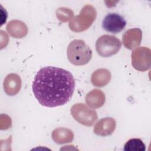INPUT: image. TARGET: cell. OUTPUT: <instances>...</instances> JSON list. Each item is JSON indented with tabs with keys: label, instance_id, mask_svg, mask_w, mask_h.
<instances>
[{
	"label": "cell",
	"instance_id": "obj_1",
	"mask_svg": "<svg viewBox=\"0 0 151 151\" xmlns=\"http://www.w3.org/2000/svg\"><path fill=\"white\" fill-rule=\"evenodd\" d=\"M75 88L72 74L61 68L48 66L35 75L32 86L33 93L43 106L54 107L70 101Z\"/></svg>",
	"mask_w": 151,
	"mask_h": 151
},
{
	"label": "cell",
	"instance_id": "obj_2",
	"mask_svg": "<svg viewBox=\"0 0 151 151\" xmlns=\"http://www.w3.org/2000/svg\"><path fill=\"white\" fill-rule=\"evenodd\" d=\"M67 58L74 65L87 64L91 59L92 51L81 40H74L70 42L67 50Z\"/></svg>",
	"mask_w": 151,
	"mask_h": 151
},
{
	"label": "cell",
	"instance_id": "obj_3",
	"mask_svg": "<svg viewBox=\"0 0 151 151\" xmlns=\"http://www.w3.org/2000/svg\"><path fill=\"white\" fill-rule=\"evenodd\" d=\"M96 17L95 8L90 5H86L83 6L78 15L71 19L68 24L69 28L74 32L85 31L91 25Z\"/></svg>",
	"mask_w": 151,
	"mask_h": 151
},
{
	"label": "cell",
	"instance_id": "obj_4",
	"mask_svg": "<svg viewBox=\"0 0 151 151\" xmlns=\"http://www.w3.org/2000/svg\"><path fill=\"white\" fill-rule=\"evenodd\" d=\"M122 47L120 40L115 36L103 35L96 41V50L99 55L109 57L118 52Z\"/></svg>",
	"mask_w": 151,
	"mask_h": 151
},
{
	"label": "cell",
	"instance_id": "obj_5",
	"mask_svg": "<svg viewBox=\"0 0 151 151\" xmlns=\"http://www.w3.org/2000/svg\"><path fill=\"white\" fill-rule=\"evenodd\" d=\"M73 118L79 123L86 126H91L97 119V112L83 103L74 104L71 109Z\"/></svg>",
	"mask_w": 151,
	"mask_h": 151
},
{
	"label": "cell",
	"instance_id": "obj_6",
	"mask_svg": "<svg viewBox=\"0 0 151 151\" xmlns=\"http://www.w3.org/2000/svg\"><path fill=\"white\" fill-rule=\"evenodd\" d=\"M132 65L133 68L140 71H145L150 67V50L145 47H138L132 54Z\"/></svg>",
	"mask_w": 151,
	"mask_h": 151
},
{
	"label": "cell",
	"instance_id": "obj_7",
	"mask_svg": "<svg viewBox=\"0 0 151 151\" xmlns=\"http://www.w3.org/2000/svg\"><path fill=\"white\" fill-rule=\"evenodd\" d=\"M126 25L124 18L117 13H109L102 21V27L107 32L117 34L124 29Z\"/></svg>",
	"mask_w": 151,
	"mask_h": 151
},
{
	"label": "cell",
	"instance_id": "obj_8",
	"mask_svg": "<svg viewBox=\"0 0 151 151\" xmlns=\"http://www.w3.org/2000/svg\"><path fill=\"white\" fill-rule=\"evenodd\" d=\"M142 38V32L140 29L134 28L127 30L122 36V42L124 46L132 50L140 44Z\"/></svg>",
	"mask_w": 151,
	"mask_h": 151
},
{
	"label": "cell",
	"instance_id": "obj_9",
	"mask_svg": "<svg viewBox=\"0 0 151 151\" xmlns=\"http://www.w3.org/2000/svg\"><path fill=\"white\" fill-rule=\"evenodd\" d=\"M116 121L111 117H104L99 120L95 124L93 132L100 136L111 135L116 129Z\"/></svg>",
	"mask_w": 151,
	"mask_h": 151
},
{
	"label": "cell",
	"instance_id": "obj_10",
	"mask_svg": "<svg viewBox=\"0 0 151 151\" xmlns=\"http://www.w3.org/2000/svg\"><path fill=\"white\" fill-rule=\"evenodd\" d=\"M3 86L4 91L7 95L14 96L17 94L21 89V78L16 74H9L5 77Z\"/></svg>",
	"mask_w": 151,
	"mask_h": 151
},
{
	"label": "cell",
	"instance_id": "obj_11",
	"mask_svg": "<svg viewBox=\"0 0 151 151\" xmlns=\"http://www.w3.org/2000/svg\"><path fill=\"white\" fill-rule=\"evenodd\" d=\"M9 34L15 38L24 37L28 32V29L25 23L19 20H12L9 22L6 27Z\"/></svg>",
	"mask_w": 151,
	"mask_h": 151
},
{
	"label": "cell",
	"instance_id": "obj_12",
	"mask_svg": "<svg viewBox=\"0 0 151 151\" xmlns=\"http://www.w3.org/2000/svg\"><path fill=\"white\" fill-rule=\"evenodd\" d=\"M106 98L104 93L99 89H94L88 93L86 97V102L88 106L92 109L101 107L105 103Z\"/></svg>",
	"mask_w": 151,
	"mask_h": 151
},
{
	"label": "cell",
	"instance_id": "obj_13",
	"mask_svg": "<svg viewBox=\"0 0 151 151\" xmlns=\"http://www.w3.org/2000/svg\"><path fill=\"white\" fill-rule=\"evenodd\" d=\"M53 140L57 144H64L71 142L74 139L73 132L64 127H59L54 129L51 134Z\"/></svg>",
	"mask_w": 151,
	"mask_h": 151
},
{
	"label": "cell",
	"instance_id": "obj_14",
	"mask_svg": "<svg viewBox=\"0 0 151 151\" xmlns=\"http://www.w3.org/2000/svg\"><path fill=\"white\" fill-rule=\"evenodd\" d=\"M111 74L105 68H100L95 71L91 75V81L94 86L103 87L110 81Z\"/></svg>",
	"mask_w": 151,
	"mask_h": 151
},
{
	"label": "cell",
	"instance_id": "obj_15",
	"mask_svg": "<svg viewBox=\"0 0 151 151\" xmlns=\"http://www.w3.org/2000/svg\"><path fill=\"white\" fill-rule=\"evenodd\" d=\"M123 150L125 151H145L146 146L141 139L133 138L127 141L124 146Z\"/></svg>",
	"mask_w": 151,
	"mask_h": 151
}]
</instances>
